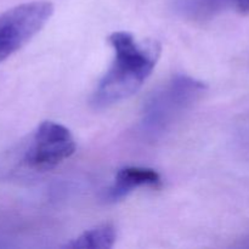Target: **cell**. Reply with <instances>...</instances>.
Segmentation results:
<instances>
[{"label":"cell","mask_w":249,"mask_h":249,"mask_svg":"<svg viewBox=\"0 0 249 249\" xmlns=\"http://www.w3.org/2000/svg\"><path fill=\"white\" fill-rule=\"evenodd\" d=\"M114 60L92 94L94 108L102 109L133 96L156 67L160 48L156 41H138L129 32H114L108 38Z\"/></svg>","instance_id":"obj_1"},{"label":"cell","mask_w":249,"mask_h":249,"mask_svg":"<svg viewBox=\"0 0 249 249\" xmlns=\"http://www.w3.org/2000/svg\"><path fill=\"white\" fill-rule=\"evenodd\" d=\"M74 151V138L65 125L43 122L33 133L0 152V182L51 172Z\"/></svg>","instance_id":"obj_2"},{"label":"cell","mask_w":249,"mask_h":249,"mask_svg":"<svg viewBox=\"0 0 249 249\" xmlns=\"http://www.w3.org/2000/svg\"><path fill=\"white\" fill-rule=\"evenodd\" d=\"M206 91V84L187 75H175L146 102L141 128L150 136L162 135Z\"/></svg>","instance_id":"obj_3"},{"label":"cell","mask_w":249,"mask_h":249,"mask_svg":"<svg viewBox=\"0 0 249 249\" xmlns=\"http://www.w3.org/2000/svg\"><path fill=\"white\" fill-rule=\"evenodd\" d=\"M53 12L50 1L17 5L0 15V63L23 48L43 29Z\"/></svg>","instance_id":"obj_4"},{"label":"cell","mask_w":249,"mask_h":249,"mask_svg":"<svg viewBox=\"0 0 249 249\" xmlns=\"http://www.w3.org/2000/svg\"><path fill=\"white\" fill-rule=\"evenodd\" d=\"M160 185V177L150 168L125 167L118 170L113 185L107 190L106 198L116 202L123 198L139 187H157Z\"/></svg>","instance_id":"obj_5"},{"label":"cell","mask_w":249,"mask_h":249,"mask_svg":"<svg viewBox=\"0 0 249 249\" xmlns=\"http://www.w3.org/2000/svg\"><path fill=\"white\" fill-rule=\"evenodd\" d=\"M236 0H178L180 15L192 21H206L216 16Z\"/></svg>","instance_id":"obj_6"},{"label":"cell","mask_w":249,"mask_h":249,"mask_svg":"<svg viewBox=\"0 0 249 249\" xmlns=\"http://www.w3.org/2000/svg\"><path fill=\"white\" fill-rule=\"evenodd\" d=\"M116 229L111 224H102L78 236L63 247L72 249H108L116 242Z\"/></svg>","instance_id":"obj_7"},{"label":"cell","mask_w":249,"mask_h":249,"mask_svg":"<svg viewBox=\"0 0 249 249\" xmlns=\"http://www.w3.org/2000/svg\"><path fill=\"white\" fill-rule=\"evenodd\" d=\"M235 5L236 7H237L240 14L242 15L249 14V0H236Z\"/></svg>","instance_id":"obj_8"}]
</instances>
